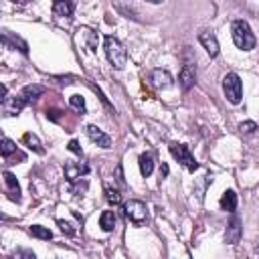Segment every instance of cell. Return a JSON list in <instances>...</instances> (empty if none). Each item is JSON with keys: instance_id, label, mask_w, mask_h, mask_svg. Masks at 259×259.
<instances>
[{"instance_id": "29", "label": "cell", "mask_w": 259, "mask_h": 259, "mask_svg": "<svg viewBox=\"0 0 259 259\" xmlns=\"http://www.w3.org/2000/svg\"><path fill=\"white\" fill-rule=\"evenodd\" d=\"M148 2H152V4H160L162 0H148Z\"/></svg>"}, {"instance_id": "6", "label": "cell", "mask_w": 259, "mask_h": 259, "mask_svg": "<svg viewBox=\"0 0 259 259\" xmlns=\"http://www.w3.org/2000/svg\"><path fill=\"white\" fill-rule=\"evenodd\" d=\"M241 235H243V225H241V219L237 217V212L233 210V217H231V221L227 225V231H225V241L235 245V243H239Z\"/></svg>"}, {"instance_id": "8", "label": "cell", "mask_w": 259, "mask_h": 259, "mask_svg": "<svg viewBox=\"0 0 259 259\" xmlns=\"http://www.w3.org/2000/svg\"><path fill=\"white\" fill-rule=\"evenodd\" d=\"M75 40H77V45H81V49H87V51H93L95 45H97L95 32H93L91 28H87V26H81V28L77 30Z\"/></svg>"}, {"instance_id": "1", "label": "cell", "mask_w": 259, "mask_h": 259, "mask_svg": "<svg viewBox=\"0 0 259 259\" xmlns=\"http://www.w3.org/2000/svg\"><path fill=\"white\" fill-rule=\"evenodd\" d=\"M231 34H233V42L241 49V51H251L257 45V38L249 26V22L245 20H235L231 26Z\"/></svg>"}, {"instance_id": "26", "label": "cell", "mask_w": 259, "mask_h": 259, "mask_svg": "<svg viewBox=\"0 0 259 259\" xmlns=\"http://www.w3.org/2000/svg\"><path fill=\"white\" fill-rule=\"evenodd\" d=\"M257 130V123L255 121H243V123H239V132L241 134H253Z\"/></svg>"}, {"instance_id": "23", "label": "cell", "mask_w": 259, "mask_h": 259, "mask_svg": "<svg viewBox=\"0 0 259 259\" xmlns=\"http://www.w3.org/2000/svg\"><path fill=\"white\" fill-rule=\"evenodd\" d=\"M12 154H18L16 144H14L10 138H2V158H4V160H8Z\"/></svg>"}, {"instance_id": "3", "label": "cell", "mask_w": 259, "mask_h": 259, "mask_svg": "<svg viewBox=\"0 0 259 259\" xmlns=\"http://www.w3.org/2000/svg\"><path fill=\"white\" fill-rule=\"evenodd\" d=\"M223 93H225V97H227L233 105L241 103V97H243V83H241V79H239L237 73H227V75L223 77Z\"/></svg>"}, {"instance_id": "2", "label": "cell", "mask_w": 259, "mask_h": 259, "mask_svg": "<svg viewBox=\"0 0 259 259\" xmlns=\"http://www.w3.org/2000/svg\"><path fill=\"white\" fill-rule=\"evenodd\" d=\"M103 49H105V57L111 63L113 69H123L127 63V51L125 47L115 38V36H105L103 40Z\"/></svg>"}, {"instance_id": "30", "label": "cell", "mask_w": 259, "mask_h": 259, "mask_svg": "<svg viewBox=\"0 0 259 259\" xmlns=\"http://www.w3.org/2000/svg\"><path fill=\"white\" fill-rule=\"evenodd\" d=\"M257 251H259V247H257Z\"/></svg>"}, {"instance_id": "12", "label": "cell", "mask_w": 259, "mask_h": 259, "mask_svg": "<svg viewBox=\"0 0 259 259\" xmlns=\"http://www.w3.org/2000/svg\"><path fill=\"white\" fill-rule=\"evenodd\" d=\"M198 40H200V45L206 49V53H208L210 57H217V55H219V40H217V36H214L210 30H200Z\"/></svg>"}, {"instance_id": "14", "label": "cell", "mask_w": 259, "mask_h": 259, "mask_svg": "<svg viewBox=\"0 0 259 259\" xmlns=\"http://www.w3.org/2000/svg\"><path fill=\"white\" fill-rule=\"evenodd\" d=\"M154 87H160V89H166L172 85V75L166 71V69H154L152 75H150Z\"/></svg>"}, {"instance_id": "18", "label": "cell", "mask_w": 259, "mask_h": 259, "mask_svg": "<svg viewBox=\"0 0 259 259\" xmlns=\"http://www.w3.org/2000/svg\"><path fill=\"white\" fill-rule=\"evenodd\" d=\"M138 164H140V172H142V176H150V174L154 172V156H152L150 152L142 154V156L138 158Z\"/></svg>"}, {"instance_id": "15", "label": "cell", "mask_w": 259, "mask_h": 259, "mask_svg": "<svg viewBox=\"0 0 259 259\" xmlns=\"http://www.w3.org/2000/svg\"><path fill=\"white\" fill-rule=\"evenodd\" d=\"M75 10V2L73 0H53V14L55 16H71Z\"/></svg>"}, {"instance_id": "7", "label": "cell", "mask_w": 259, "mask_h": 259, "mask_svg": "<svg viewBox=\"0 0 259 259\" xmlns=\"http://www.w3.org/2000/svg\"><path fill=\"white\" fill-rule=\"evenodd\" d=\"M194 83H196V69H194V65L186 63L178 75V85L182 91H190L194 87Z\"/></svg>"}, {"instance_id": "24", "label": "cell", "mask_w": 259, "mask_h": 259, "mask_svg": "<svg viewBox=\"0 0 259 259\" xmlns=\"http://www.w3.org/2000/svg\"><path fill=\"white\" fill-rule=\"evenodd\" d=\"M105 200L109 204H121V194L115 188H105Z\"/></svg>"}, {"instance_id": "16", "label": "cell", "mask_w": 259, "mask_h": 259, "mask_svg": "<svg viewBox=\"0 0 259 259\" xmlns=\"http://www.w3.org/2000/svg\"><path fill=\"white\" fill-rule=\"evenodd\" d=\"M42 93H45V87H42V85H26V87L20 91V95H22V99H24L26 105H28V103H34Z\"/></svg>"}, {"instance_id": "11", "label": "cell", "mask_w": 259, "mask_h": 259, "mask_svg": "<svg viewBox=\"0 0 259 259\" xmlns=\"http://www.w3.org/2000/svg\"><path fill=\"white\" fill-rule=\"evenodd\" d=\"M2 176H4V184H6V194H8V198H10L12 202H18V200H20V186H18L16 176H14L12 172H8V170H6Z\"/></svg>"}, {"instance_id": "10", "label": "cell", "mask_w": 259, "mask_h": 259, "mask_svg": "<svg viewBox=\"0 0 259 259\" xmlns=\"http://www.w3.org/2000/svg\"><path fill=\"white\" fill-rule=\"evenodd\" d=\"M87 172H89V166L85 162H67L65 164V176L69 182H77Z\"/></svg>"}, {"instance_id": "5", "label": "cell", "mask_w": 259, "mask_h": 259, "mask_svg": "<svg viewBox=\"0 0 259 259\" xmlns=\"http://www.w3.org/2000/svg\"><path fill=\"white\" fill-rule=\"evenodd\" d=\"M123 212H125L127 221H132L134 225H142L148 219V208L142 200H127L123 204Z\"/></svg>"}, {"instance_id": "28", "label": "cell", "mask_w": 259, "mask_h": 259, "mask_svg": "<svg viewBox=\"0 0 259 259\" xmlns=\"http://www.w3.org/2000/svg\"><path fill=\"white\" fill-rule=\"evenodd\" d=\"M69 150H71L73 154H77V156H83L81 146H79V142H77V140H71V142H69Z\"/></svg>"}, {"instance_id": "22", "label": "cell", "mask_w": 259, "mask_h": 259, "mask_svg": "<svg viewBox=\"0 0 259 259\" xmlns=\"http://www.w3.org/2000/svg\"><path fill=\"white\" fill-rule=\"evenodd\" d=\"M28 233H30L32 237H36V239H42V241H49V239L53 237V233H51L47 227H42V225H32V227L28 229Z\"/></svg>"}, {"instance_id": "20", "label": "cell", "mask_w": 259, "mask_h": 259, "mask_svg": "<svg viewBox=\"0 0 259 259\" xmlns=\"http://www.w3.org/2000/svg\"><path fill=\"white\" fill-rule=\"evenodd\" d=\"M99 227H101L103 231H113V227H115V214H113V210H103V212H101V217H99Z\"/></svg>"}, {"instance_id": "13", "label": "cell", "mask_w": 259, "mask_h": 259, "mask_svg": "<svg viewBox=\"0 0 259 259\" xmlns=\"http://www.w3.org/2000/svg\"><path fill=\"white\" fill-rule=\"evenodd\" d=\"M87 136L93 144H97L101 148H111V138L103 130H99L97 125H87Z\"/></svg>"}, {"instance_id": "4", "label": "cell", "mask_w": 259, "mask_h": 259, "mask_svg": "<svg viewBox=\"0 0 259 259\" xmlns=\"http://www.w3.org/2000/svg\"><path fill=\"white\" fill-rule=\"evenodd\" d=\"M170 154L186 168V170H190V172H194L196 168H198V162L194 160V156L190 154V150L184 146V144H176V142H172L170 144Z\"/></svg>"}, {"instance_id": "21", "label": "cell", "mask_w": 259, "mask_h": 259, "mask_svg": "<svg viewBox=\"0 0 259 259\" xmlns=\"http://www.w3.org/2000/svg\"><path fill=\"white\" fill-rule=\"evenodd\" d=\"M2 40H4V45H12V47H18L24 55L28 53V45L22 40V38H18V36H10V32H6L4 30V34H2Z\"/></svg>"}, {"instance_id": "25", "label": "cell", "mask_w": 259, "mask_h": 259, "mask_svg": "<svg viewBox=\"0 0 259 259\" xmlns=\"http://www.w3.org/2000/svg\"><path fill=\"white\" fill-rule=\"evenodd\" d=\"M69 105L73 107V109H77V111H85V99L81 97V95H71L69 97Z\"/></svg>"}, {"instance_id": "19", "label": "cell", "mask_w": 259, "mask_h": 259, "mask_svg": "<svg viewBox=\"0 0 259 259\" xmlns=\"http://www.w3.org/2000/svg\"><path fill=\"white\" fill-rule=\"evenodd\" d=\"M22 142L28 146V150H32V152H36V154H45V148H42V144H40V140L34 136V134H30V132H26L24 136H22Z\"/></svg>"}, {"instance_id": "27", "label": "cell", "mask_w": 259, "mask_h": 259, "mask_svg": "<svg viewBox=\"0 0 259 259\" xmlns=\"http://www.w3.org/2000/svg\"><path fill=\"white\" fill-rule=\"evenodd\" d=\"M59 227H61V231H63L65 235H69V237H73V235H75V229H73L67 221H59Z\"/></svg>"}, {"instance_id": "9", "label": "cell", "mask_w": 259, "mask_h": 259, "mask_svg": "<svg viewBox=\"0 0 259 259\" xmlns=\"http://www.w3.org/2000/svg\"><path fill=\"white\" fill-rule=\"evenodd\" d=\"M24 105H26V103H24V99H22L20 93H18V95H12V97L6 95V97L2 99V111H4V115H18Z\"/></svg>"}, {"instance_id": "17", "label": "cell", "mask_w": 259, "mask_h": 259, "mask_svg": "<svg viewBox=\"0 0 259 259\" xmlns=\"http://www.w3.org/2000/svg\"><path fill=\"white\" fill-rule=\"evenodd\" d=\"M219 204H221V208L223 210H227V212H233L235 208H237V194H235V190H225L223 192V196H221V200H219Z\"/></svg>"}]
</instances>
